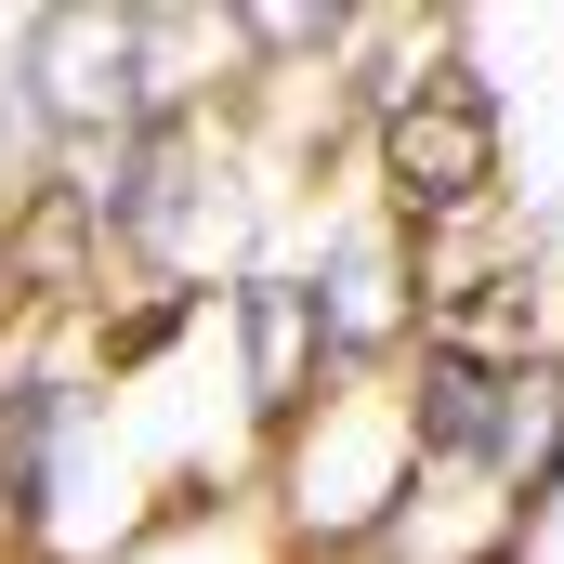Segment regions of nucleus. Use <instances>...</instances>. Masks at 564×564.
I'll list each match as a JSON object with an SVG mask.
<instances>
[{
	"instance_id": "obj_5",
	"label": "nucleus",
	"mask_w": 564,
	"mask_h": 564,
	"mask_svg": "<svg viewBox=\"0 0 564 564\" xmlns=\"http://www.w3.org/2000/svg\"><path fill=\"white\" fill-rule=\"evenodd\" d=\"M499 381H512V368H473V355H446V341H421V446H446V459H486V421H499Z\"/></svg>"
},
{
	"instance_id": "obj_2",
	"label": "nucleus",
	"mask_w": 564,
	"mask_h": 564,
	"mask_svg": "<svg viewBox=\"0 0 564 564\" xmlns=\"http://www.w3.org/2000/svg\"><path fill=\"white\" fill-rule=\"evenodd\" d=\"M26 106L66 144L144 132V13H106V0H53L26 26Z\"/></svg>"
},
{
	"instance_id": "obj_9",
	"label": "nucleus",
	"mask_w": 564,
	"mask_h": 564,
	"mask_svg": "<svg viewBox=\"0 0 564 564\" xmlns=\"http://www.w3.org/2000/svg\"><path fill=\"white\" fill-rule=\"evenodd\" d=\"M250 40H263V53H328V40H341V13H328V0H315V13L276 0V13H250Z\"/></svg>"
},
{
	"instance_id": "obj_8",
	"label": "nucleus",
	"mask_w": 564,
	"mask_h": 564,
	"mask_svg": "<svg viewBox=\"0 0 564 564\" xmlns=\"http://www.w3.org/2000/svg\"><path fill=\"white\" fill-rule=\"evenodd\" d=\"M53 421H66V394H53V381H26V394L0 408V499H13V512H40V473H53Z\"/></svg>"
},
{
	"instance_id": "obj_3",
	"label": "nucleus",
	"mask_w": 564,
	"mask_h": 564,
	"mask_svg": "<svg viewBox=\"0 0 564 564\" xmlns=\"http://www.w3.org/2000/svg\"><path fill=\"white\" fill-rule=\"evenodd\" d=\"M237 328H250V408L289 421V408H302V381H315V355H328L315 289H302V276H250V289H237Z\"/></svg>"
},
{
	"instance_id": "obj_4",
	"label": "nucleus",
	"mask_w": 564,
	"mask_h": 564,
	"mask_svg": "<svg viewBox=\"0 0 564 564\" xmlns=\"http://www.w3.org/2000/svg\"><path fill=\"white\" fill-rule=\"evenodd\" d=\"M486 473H512L525 499L564 473V381L552 368H512L499 381V421H486Z\"/></svg>"
},
{
	"instance_id": "obj_7",
	"label": "nucleus",
	"mask_w": 564,
	"mask_h": 564,
	"mask_svg": "<svg viewBox=\"0 0 564 564\" xmlns=\"http://www.w3.org/2000/svg\"><path fill=\"white\" fill-rule=\"evenodd\" d=\"M315 328H328V341H355V355H368V341H394V328H408L394 263H381V250H341V276L315 289Z\"/></svg>"
},
{
	"instance_id": "obj_6",
	"label": "nucleus",
	"mask_w": 564,
	"mask_h": 564,
	"mask_svg": "<svg viewBox=\"0 0 564 564\" xmlns=\"http://www.w3.org/2000/svg\"><path fill=\"white\" fill-rule=\"evenodd\" d=\"M93 237H106V224H93V210H79L66 184H40V210L13 224V276L66 302V289H93Z\"/></svg>"
},
{
	"instance_id": "obj_1",
	"label": "nucleus",
	"mask_w": 564,
	"mask_h": 564,
	"mask_svg": "<svg viewBox=\"0 0 564 564\" xmlns=\"http://www.w3.org/2000/svg\"><path fill=\"white\" fill-rule=\"evenodd\" d=\"M381 184H394L408 224H459V210H486V184H499V93H486L473 66L408 79V93L381 106Z\"/></svg>"
}]
</instances>
